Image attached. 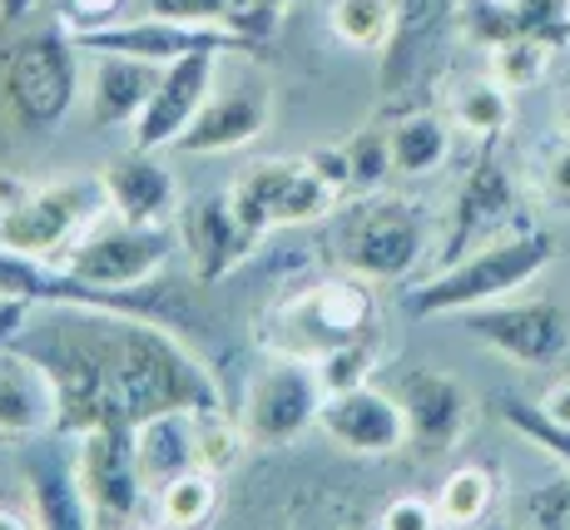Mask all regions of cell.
Masks as SVG:
<instances>
[{"mask_svg": "<svg viewBox=\"0 0 570 530\" xmlns=\"http://www.w3.org/2000/svg\"><path fill=\"white\" fill-rule=\"evenodd\" d=\"M541 189L556 208L570 214V135H561V145L541 159Z\"/></svg>", "mask_w": 570, "mask_h": 530, "instance_id": "60d3db41", "label": "cell"}, {"mask_svg": "<svg viewBox=\"0 0 570 530\" xmlns=\"http://www.w3.org/2000/svg\"><path fill=\"white\" fill-rule=\"evenodd\" d=\"M517 526L531 530H570V471L546 485H531L517 506Z\"/></svg>", "mask_w": 570, "mask_h": 530, "instance_id": "8d00e7d4", "label": "cell"}, {"mask_svg": "<svg viewBox=\"0 0 570 530\" xmlns=\"http://www.w3.org/2000/svg\"><path fill=\"white\" fill-rule=\"evenodd\" d=\"M26 194V184L20 179H0V224H6V214H10V204Z\"/></svg>", "mask_w": 570, "mask_h": 530, "instance_id": "f6af8a7d", "label": "cell"}, {"mask_svg": "<svg viewBox=\"0 0 570 530\" xmlns=\"http://www.w3.org/2000/svg\"><path fill=\"white\" fill-rule=\"evenodd\" d=\"M164 65L145 60V55H115V50H95L90 70H85V105H90V125L95 129H115V125H135L139 109L155 95Z\"/></svg>", "mask_w": 570, "mask_h": 530, "instance_id": "44dd1931", "label": "cell"}, {"mask_svg": "<svg viewBox=\"0 0 570 530\" xmlns=\"http://www.w3.org/2000/svg\"><path fill=\"white\" fill-rule=\"evenodd\" d=\"M115 386L125 422L228 406L224 386L199 362V352L159 317H115Z\"/></svg>", "mask_w": 570, "mask_h": 530, "instance_id": "7a4b0ae2", "label": "cell"}, {"mask_svg": "<svg viewBox=\"0 0 570 530\" xmlns=\"http://www.w3.org/2000/svg\"><path fill=\"white\" fill-rule=\"evenodd\" d=\"M511 228H517V179L507 174V164H501L497 154H481V159L466 169V179L456 184L452 208H446L436 268L466 258L471 248H481V243L511 234Z\"/></svg>", "mask_w": 570, "mask_h": 530, "instance_id": "8fae6325", "label": "cell"}, {"mask_svg": "<svg viewBox=\"0 0 570 530\" xmlns=\"http://www.w3.org/2000/svg\"><path fill=\"white\" fill-rule=\"evenodd\" d=\"M436 516L442 526H481L497 506V471L481 467V461H466V467L446 471V481L436 485Z\"/></svg>", "mask_w": 570, "mask_h": 530, "instance_id": "f1b7e54d", "label": "cell"}, {"mask_svg": "<svg viewBox=\"0 0 570 530\" xmlns=\"http://www.w3.org/2000/svg\"><path fill=\"white\" fill-rule=\"evenodd\" d=\"M327 402L323 372L313 357H293V352H273L268 362L248 377L244 392V432L254 446H293L308 426H317Z\"/></svg>", "mask_w": 570, "mask_h": 530, "instance_id": "ba28073f", "label": "cell"}, {"mask_svg": "<svg viewBox=\"0 0 570 530\" xmlns=\"http://www.w3.org/2000/svg\"><path fill=\"white\" fill-rule=\"evenodd\" d=\"M179 228L169 224H125V218H100L70 253L60 258V268H70L75 278L95 283V288H145L155 283L169 258L179 253Z\"/></svg>", "mask_w": 570, "mask_h": 530, "instance_id": "9c48e42d", "label": "cell"}, {"mask_svg": "<svg viewBox=\"0 0 570 530\" xmlns=\"http://www.w3.org/2000/svg\"><path fill=\"white\" fill-rule=\"evenodd\" d=\"M327 30L347 50H382L392 36V0H333Z\"/></svg>", "mask_w": 570, "mask_h": 530, "instance_id": "d6a6232c", "label": "cell"}, {"mask_svg": "<svg viewBox=\"0 0 570 530\" xmlns=\"http://www.w3.org/2000/svg\"><path fill=\"white\" fill-rule=\"evenodd\" d=\"M135 451L149 491H159L179 471L199 467V457H194V412H159L149 422H135Z\"/></svg>", "mask_w": 570, "mask_h": 530, "instance_id": "484cf974", "label": "cell"}, {"mask_svg": "<svg viewBox=\"0 0 570 530\" xmlns=\"http://www.w3.org/2000/svg\"><path fill=\"white\" fill-rule=\"evenodd\" d=\"M551 65H556V46L551 40H535V36H511L487 50V75L507 85L511 95L535 90V85L551 75Z\"/></svg>", "mask_w": 570, "mask_h": 530, "instance_id": "4dcf8cb0", "label": "cell"}, {"mask_svg": "<svg viewBox=\"0 0 570 530\" xmlns=\"http://www.w3.org/2000/svg\"><path fill=\"white\" fill-rule=\"evenodd\" d=\"M293 169H298V159H258L254 169H244L234 179V189H228L238 218H244L258 238H268L273 228H283V198H288Z\"/></svg>", "mask_w": 570, "mask_h": 530, "instance_id": "4316f807", "label": "cell"}, {"mask_svg": "<svg viewBox=\"0 0 570 530\" xmlns=\"http://www.w3.org/2000/svg\"><path fill=\"white\" fill-rule=\"evenodd\" d=\"M60 436V396L30 352L0 347V446H36Z\"/></svg>", "mask_w": 570, "mask_h": 530, "instance_id": "ac0fdd59", "label": "cell"}, {"mask_svg": "<svg viewBox=\"0 0 570 530\" xmlns=\"http://www.w3.org/2000/svg\"><path fill=\"white\" fill-rule=\"evenodd\" d=\"M26 511L36 516V526L46 530H85L90 521V501H85L80 471H75V451H30L26 467Z\"/></svg>", "mask_w": 570, "mask_h": 530, "instance_id": "603a6c76", "label": "cell"}, {"mask_svg": "<svg viewBox=\"0 0 570 530\" xmlns=\"http://www.w3.org/2000/svg\"><path fill=\"white\" fill-rule=\"evenodd\" d=\"M432 218L416 198L363 194V204L337 228V263L367 283H397L426 258Z\"/></svg>", "mask_w": 570, "mask_h": 530, "instance_id": "52a82bcc", "label": "cell"}, {"mask_svg": "<svg viewBox=\"0 0 570 530\" xmlns=\"http://www.w3.org/2000/svg\"><path fill=\"white\" fill-rule=\"evenodd\" d=\"M317 432L347 457H392L407 446V412H402L397 392H377L372 382L333 392L323 402Z\"/></svg>", "mask_w": 570, "mask_h": 530, "instance_id": "e0dca14e", "label": "cell"}, {"mask_svg": "<svg viewBox=\"0 0 570 530\" xmlns=\"http://www.w3.org/2000/svg\"><path fill=\"white\" fill-rule=\"evenodd\" d=\"M129 0H60V20L75 30V36H85V30H105L115 26L119 16H125Z\"/></svg>", "mask_w": 570, "mask_h": 530, "instance_id": "ab89813d", "label": "cell"}, {"mask_svg": "<svg viewBox=\"0 0 570 530\" xmlns=\"http://www.w3.org/2000/svg\"><path fill=\"white\" fill-rule=\"evenodd\" d=\"M382 347L377 337H357V342H343V347H333L327 357H317V372H323V386L327 396L333 392H347V386H363L372 377V367H377Z\"/></svg>", "mask_w": 570, "mask_h": 530, "instance_id": "d590c367", "label": "cell"}, {"mask_svg": "<svg viewBox=\"0 0 570 530\" xmlns=\"http://www.w3.org/2000/svg\"><path fill=\"white\" fill-rule=\"evenodd\" d=\"M462 0H392V36L382 46V90L402 95L422 80L436 46L456 26Z\"/></svg>", "mask_w": 570, "mask_h": 530, "instance_id": "d6986e66", "label": "cell"}, {"mask_svg": "<svg viewBox=\"0 0 570 530\" xmlns=\"http://www.w3.org/2000/svg\"><path fill=\"white\" fill-rule=\"evenodd\" d=\"M501 422H507L521 441H531L535 451L556 457L570 471V426L551 422V416H546L535 402H525V396H501Z\"/></svg>", "mask_w": 570, "mask_h": 530, "instance_id": "e575fe53", "label": "cell"}, {"mask_svg": "<svg viewBox=\"0 0 570 530\" xmlns=\"http://www.w3.org/2000/svg\"><path fill=\"white\" fill-rule=\"evenodd\" d=\"M75 471H80L95 526H129L149 495L135 451V422H125V416L75 436Z\"/></svg>", "mask_w": 570, "mask_h": 530, "instance_id": "30bf717a", "label": "cell"}, {"mask_svg": "<svg viewBox=\"0 0 570 530\" xmlns=\"http://www.w3.org/2000/svg\"><path fill=\"white\" fill-rule=\"evenodd\" d=\"M254 446L238 416H228V406H208V412H194V457H199L204 471L214 477H228V471L244 461V451Z\"/></svg>", "mask_w": 570, "mask_h": 530, "instance_id": "1f68e13d", "label": "cell"}, {"mask_svg": "<svg viewBox=\"0 0 570 530\" xmlns=\"http://www.w3.org/2000/svg\"><path fill=\"white\" fill-rule=\"evenodd\" d=\"M397 402L407 412V446L422 457H446L456 451L476 422V396L462 377L442 367H412L397 382Z\"/></svg>", "mask_w": 570, "mask_h": 530, "instance_id": "4fadbf2b", "label": "cell"}, {"mask_svg": "<svg viewBox=\"0 0 570 530\" xmlns=\"http://www.w3.org/2000/svg\"><path fill=\"white\" fill-rule=\"evenodd\" d=\"M30 526H36L30 511H10V506H0V530H30Z\"/></svg>", "mask_w": 570, "mask_h": 530, "instance_id": "ee69618b", "label": "cell"}, {"mask_svg": "<svg viewBox=\"0 0 570 530\" xmlns=\"http://www.w3.org/2000/svg\"><path fill=\"white\" fill-rule=\"evenodd\" d=\"M392 139V169L397 179H432L456 145V125L452 115H436V109H412L397 125L387 129Z\"/></svg>", "mask_w": 570, "mask_h": 530, "instance_id": "d4e9b609", "label": "cell"}, {"mask_svg": "<svg viewBox=\"0 0 570 530\" xmlns=\"http://www.w3.org/2000/svg\"><path fill=\"white\" fill-rule=\"evenodd\" d=\"M551 263H556V238L546 228H511V234L471 248L466 258L426 273L407 293V313L446 317V313H471V307H487V303H507L525 283L541 278Z\"/></svg>", "mask_w": 570, "mask_h": 530, "instance_id": "3957f363", "label": "cell"}, {"mask_svg": "<svg viewBox=\"0 0 570 530\" xmlns=\"http://www.w3.org/2000/svg\"><path fill=\"white\" fill-rule=\"evenodd\" d=\"M149 16H169V20H189V26H218V30H238L248 40H268L273 26L288 16L298 0H145Z\"/></svg>", "mask_w": 570, "mask_h": 530, "instance_id": "cb8c5ba5", "label": "cell"}, {"mask_svg": "<svg viewBox=\"0 0 570 530\" xmlns=\"http://www.w3.org/2000/svg\"><path fill=\"white\" fill-rule=\"evenodd\" d=\"M85 95V70H80V40L65 26H40L16 40L0 75V99L16 129L26 135H55L75 99Z\"/></svg>", "mask_w": 570, "mask_h": 530, "instance_id": "277c9868", "label": "cell"}, {"mask_svg": "<svg viewBox=\"0 0 570 530\" xmlns=\"http://www.w3.org/2000/svg\"><path fill=\"white\" fill-rule=\"evenodd\" d=\"M174 228H179V243H184V253H189V268H194L199 288L228 278L234 268H244L263 243L254 228L238 218L228 194H194L189 204H179Z\"/></svg>", "mask_w": 570, "mask_h": 530, "instance_id": "5bb4252c", "label": "cell"}, {"mask_svg": "<svg viewBox=\"0 0 570 530\" xmlns=\"http://www.w3.org/2000/svg\"><path fill=\"white\" fill-rule=\"evenodd\" d=\"M109 214L125 224H169L179 214V184L155 154L129 149L125 159H109L100 169Z\"/></svg>", "mask_w": 570, "mask_h": 530, "instance_id": "7402d4cb", "label": "cell"}, {"mask_svg": "<svg viewBox=\"0 0 570 530\" xmlns=\"http://www.w3.org/2000/svg\"><path fill=\"white\" fill-rule=\"evenodd\" d=\"M214 70H218V50H194L179 55V60L164 65L155 95L139 109V119L129 125V149H174L179 135L194 125V115L204 109V99L214 95Z\"/></svg>", "mask_w": 570, "mask_h": 530, "instance_id": "9a60e30c", "label": "cell"}, {"mask_svg": "<svg viewBox=\"0 0 570 530\" xmlns=\"http://www.w3.org/2000/svg\"><path fill=\"white\" fill-rule=\"evenodd\" d=\"M511 16L521 36L551 40L556 50L570 40V0H511Z\"/></svg>", "mask_w": 570, "mask_h": 530, "instance_id": "74e56055", "label": "cell"}, {"mask_svg": "<svg viewBox=\"0 0 570 530\" xmlns=\"http://www.w3.org/2000/svg\"><path fill=\"white\" fill-rule=\"evenodd\" d=\"M105 214H109V198H105L100 174L26 184V194L10 204L6 224H0V248L55 263L90 234Z\"/></svg>", "mask_w": 570, "mask_h": 530, "instance_id": "8992f818", "label": "cell"}, {"mask_svg": "<svg viewBox=\"0 0 570 530\" xmlns=\"http://www.w3.org/2000/svg\"><path fill=\"white\" fill-rule=\"evenodd\" d=\"M372 526H382V530H432V526H442V516H436V501H426V495H397V501L382 506V516Z\"/></svg>", "mask_w": 570, "mask_h": 530, "instance_id": "f35d334b", "label": "cell"}, {"mask_svg": "<svg viewBox=\"0 0 570 530\" xmlns=\"http://www.w3.org/2000/svg\"><path fill=\"white\" fill-rule=\"evenodd\" d=\"M20 352L40 362L60 396V436H85L90 426L119 416L115 386V313L95 307H65L46 327L16 337Z\"/></svg>", "mask_w": 570, "mask_h": 530, "instance_id": "6da1fadb", "label": "cell"}, {"mask_svg": "<svg viewBox=\"0 0 570 530\" xmlns=\"http://www.w3.org/2000/svg\"><path fill=\"white\" fill-rule=\"evenodd\" d=\"M535 406H541L551 422H561V426H570V372L566 377H556L551 386H546L541 396H535Z\"/></svg>", "mask_w": 570, "mask_h": 530, "instance_id": "b9f144b4", "label": "cell"}, {"mask_svg": "<svg viewBox=\"0 0 570 530\" xmlns=\"http://www.w3.org/2000/svg\"><path fill=\"white\" fill-rule=\"evenodd\" d=\"M452 125L456 135L476 139V145H491V139L511 135V125H517V99H511V90L501 80H471L462 85V90L452 95Z\"/></svg>", "mask_w": 570, "mask_h": 530, "instance_id": "83f0119b", "label": "cell"}, {"mask_svg": "<svg viewBox=\"0 0 570 530\" xmlns=\"http://www.w3.org/2000/svg\"><path fill=\"white\" fill-rule=\"evenodd\" d=\"M40 6H46V0H0V36H10V30H30V20H36Z\"/></svg>", "mask_w": 570, "mask_h": 530, "instance_id": "7bdbcfd3", "label": "cell"}, {"mask_svg": "<svg viewBox=\"0 0 570 530\" xmlns=\"http://www.w3.org/2000/svg\"><path fill=\"white\" fill-rule=\"evenodd\" d=\"M273 337H263L273 352H293V357H327L343 342H357L377 323V293L357 273H333V278H313L308 288L288 293L273 307Z\"/></svg>", "mask_w": 570, "mask_h": 530, "instance_id": "5b68a950", "label": "cell"}, {"mask_svg": "<svg viewBox=\"0 0 570 530\" xmlns=\"http://www.w3.org/2000/svg\"><path fill=\"white\" fill-rule=\"evenodd\" d=\"M218 506V477L204 467H189L179 471L174 481H164L155 491V516L159 526H174V530H189V526H204Z\"/></svg>", "mask_w": 570, "mask_h": 530, "instance_id": "f546056e", "label": "cell"}, {"mask_svg": "<svg viewBox=\"0 0 570 530\" xmlns=\"http://www.w3.org/2000/svg\"><path fill=\"white\" fill-rule=\"evenodd\" d=\"M466 333L521 367H556L570 352V313L561 303H487L471 307Z\"/></svg>", "mask_w": 570, "mask_h": 530, "instance_id": "7c38bea8", "label": "cell"}, {"mask_svg": "<svg viewBox=\"0 0 570 530\" xmlns=\"http://www.w3.org/2000/svg\"><path fill=\"white\" fill-rule=\"evenodd\" d=\"M343 154H347V179H353V194H377L382 184L392 179V139L382 125H367L357 129L353 139H343Z\"/></svg>", "mask_w": 570, "mask_h": 530, "instance_id": "836d02e7", "label": "cell"}, {"mask_svg": "<svg viewBox=\"0 0 570 530\" xmlns=\"http://www.w3.org/2000/svg\"><path fill=\"white\" fill-rule=\"evenodd\" d=\"M80 40L85 55L95 50H115V55H145L155 65H169L179 55L194 50H218V55H254L258 40L238 36V30H218V26H189V20H169V16H149V20H115L105 30H85Z\"/></svg>", "mask_w": 570, "mask_h": 530, "instance_id": "2e32d148", "label": "cell"}, {"mask_svg": "<svg viewBox=\"0 0 570 530\" xmlns=\"http://www.w3.org/2000/svg\"><path fill=\"white\" fill-rule=\"evenodd\" d=\"M561 135H570V85H566V95H561Z\"/></svg>", "mask_w": 570, "mask_h": 530, "instance_id": "bcb514c9", "label": "cell"}, {"mask_svg": "<svg viewBox=\"0 0 570 530\" xmlns=\"http://www.w3.org/2000/svg\"><path fill=\"white\" fill-rule=\"evenodd\" d=\"M273 125V95L258 80H238L228 90H214L204 99V109L194 115V125L179 135V154H234L254 145L263 129Z\"/></svg>", "mask_w": 570, "mask_h": 530, "instance_id": "ffe728a7", "label": "cell"}]
</instances>
